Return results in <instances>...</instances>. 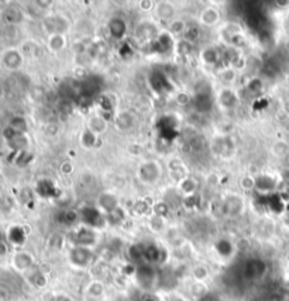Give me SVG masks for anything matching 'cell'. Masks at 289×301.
<instances>
[{"label": "cell", "instance_id": "obj_1", "mask_svg": "<svg viewBox=\"0 0 289 301\" xmlns=\"http://www.w3.org/2000/svg\"><path fill=\"white\" fill-rule=\"evenodd\" d=\"M134 276L137 279L138 284L144 288H151L155 284H158L159 281V274L155 270V267L152 265H147V263L137 266Z\"/></svg>", "mask_w": 289, "mask_h": 301}, {"label": "cell", "instance_id": "obj_2", "mask_svg": "<svg viewBox=\"0 0 289 301\" xmlns=\"http://www.w3.org/2000/svg\"><path fill=\"white\" fill-rule=\"evenodd\" d=\"M93 260V253L90 248H83V246H73L69 252V262L73 266L79 269H86L90 266Z\"/></svg>", "mask_w": 289, "mask_h": 301}, {"label": "cell", "instance_id": "obj_3", "mask_svg": "<svg viewBox=\"0 0 289 301\" xmlns=\"http://www.w3.org/2000/svg\"><path fill=\"white\" fill-rule=\"evenodd\" d=\"M2 64L9 71H17L23 64V55L19 50H8L2 55Z\"/></svg>", "mask_w": 289, "mask_h": 301}, {"label": "cell", "instance_id": "obj_4", "mask_svg": "<svg viewBox=\"0 0 289 301\" xmlns=\"http://www.w3.org/2000/svg\"><path fill=\"white\" fill-rule=\"evenodd\" d=\"M96 244V232L89 227H82L76 234H75V246H83V248H90L92 245Z\"/></svg>", "mask_w": 289, "mask_h": 301}, {"label": "cell", "instance_id": "obj_5", "mask_svg": "<svg viewBox=\"0 0 289 301\" xmlns=\"http://www.w3.org/2000/svg\"><path fill=\"white\" fill-rule=\"evenodd\" d=\"M12 263L15 266L16 270L19 272H27L34 265V258L30 255L29 252H17L13 256Z\"/></svg>", "mask_w": 289, "mask_h": 301}, {"label": "cell", "instance_id": "obj_6", "mask_svg": "<svg viewBox=\"0 0 289 301\" xmlns=\"http://www.w3.org/2000/svg\"><path fill=\"white\" fill-rule=\"evenodd\" d=\"M140 178L147 182V183H152L159 178V166L155 162H145L143 166L140 168Z\"/></svg>", "mask_w": 289, "mask_h": 301}, {"label": "cell", "instance_id": "obj_7", "mask_svg": "<svg viewBox=\"0 0 289 301\" xmlns=\"http://www.w3.org/2000/svg\"><path fill=\"white\" fill-rule=\"evenodd\" d=\"M45 27L54 36V34H62L68 27V24L62 17H47L45 19Z\"/></svg>", "mask_w": 289, "mask_h": 301}, {"label": "cell", "instance_id": "obj_8", "mask_svg": "<svg viewBox=\"0 0 289 301\" xmlns=\"http://www.w3.org/2000/svg\"><path fill=\"white\" fill-rule=\"evenodd\" d=\"M243 207V201L240 200L239 196H230L224 200L223 204V213H227V214H236L239 213L240 210Z\"/></svg>", "mask_w": 289, "mask_h": 301}, {"label": "cell", "instance_id": "obj_9", "mask_svg": "<svg viewBox=\"0 0 289 301\" xmlns=\"http://www.w3.org/2000/svg\"><path fill=\"white\" fill-rule=\"evenodd\" d=\"M99 207L103 211H106L108 214L113 213L115 210L119 208V204H117V199L112 194H103L101 199H99Z\"/></svg>", "mask_w": 289, "mask_h": 301}, {"label": "cell", "instance_id": "obj_10", "mask_svg": "<svg viewBox=\"0 0 289 301\" xmlns=\"http://www.w3.org/2000/svg\"><path fill=\"white\" fill-rule=\"evenodd\" d=\"M219 101H220V104L223 107L231 108L237 104V96L230 89H224V90H222L220 96H219Z\"/></svg>", "mask_w": 289, "mask_h": 301}, {"label": "cell", "instance_id": "obj_11", "mask_svg": "<svg viewBox=\"0 0 289 301\" xmlns=\"http://www.w3.org/2000/svg\"><path fill=\"white\" fill-rule=\"evenodd\" d=\"M264 272H265V265L258 259H254L246 265V274H248L250 277H258Z\"/></svg>", "mask_w": 289, "mask_h": 301}, {"label": "cell", "instance_id": "obj_12", "mask_svg": "<svg viewBox=\"0 0 289 301\" xmlns=\"http://www.w3.org/2000/svg\"><path fill=\"white\" fill-rule=\"evenodd\" d=\"M106 128H108V121L103 117H93L89 120V124H87V129H90L96 135L105 132Z\"/></svg>", "mask_w": 289, "mask_h": 301}, {"label": "cell", "instance_id": "obj_13", "mask_svg": "<svg viewBox=\"0 0 289 301\" xmlns=\"http://www.w3.org/2000/svg\"><path fill=\"white\" fill-rule=\"evenodd\" d=\"M86 294L90 298H101L105 294V284L101 280H93L90 281L86 287Z\"/></svg>", "mask_w": 289, "mask_h": 301}, {"label": "cell", "instance_id": "obj_14", "mask_svg": "<svg viewBox=\"0 0 289 301\" xmlns=\"http://www.w3.org/2000/svg\"><path fill=\"white\" fill-rule=\"evenodd\" d=\"M217 22H219V13H217L216 9H203L202 13H201V23H203L205 26H213Z\"/></svg>", "mask_w": 289, "mask_h": 301}, {"label": "cell", "instance_id": "obj_15", "mask_svg": "<svg viewBox=\"0 0 289 301\" xmlns=\"http://www.w3.org/2000/svg\"><path fill=\"white\" fill-rule=\"evenodd\" d=\"M115 124L119 129L126 131V129H130L133 127L134 120H133V115L129 114V113H120V114L116 117Z\"/></svg>", "mask_w": 289, "mask_h": 301}, {"label": "cell", "instance_id": "obj_16", "mask_svg": "<svg viewBox=\"0 0 289 301\" xmlns=\"http://www.w3.org/2000/svg\"><path fill=\"white\" fill-rule=\"evenodd\" d=\"M109 29H110V34L115 38H122L126 33V23L122 19H113L109 24Z\"/></svg>", "mask_w": 289, "mask_h": 301}, {"label": "cell", "instance_id": "obj_17", "mask_svg": "<svg viewBox=\"0 0 289 301\" xmlns=\"http://www.w3.org/2000/svg\"><path fill=\"white\" fill-rule=\"evenodd\" d=\"M157 16L161 20H166L169 23L173 17V8L169 3H158L157 5Z\"/></svg>", "mask_w": 289, "mask_h": 301}, {"label": "cell", "instance_id": "obj_18", "mask_svg": "<svg viewBox=\"0 0 289 301\" xmlns=\"http://www.w3.org/2000/svg\"><path fill=\"white\" fill-rule=\"evenodd\" d=\"M192 279L194 281H199L203 283L205 280L209 277V269L205 265H196L192 267Z\"/></svg>", "mask_w": 289, "mask_h": 301}, {"label": "cell", "instance_id": "obj_19", "mask_svg": "<svg viewBox=\"0 0 289 301\" xmlns=\"http://www.w3.org/2000/svg\"><path fill=\"white\" fill-rule=\"evenodd\" d=\"M9 127H10V131H13L15 134H24L27 131V128H29L27 122H26V120L23 117H15L10 121Z\"/></svg>", "mask_w": 289, "mask_h": 301}, {"label": "cell", "instance_id": "obj_20", "mask_svg": "<svg viewBox=\"0 0 289 301\" xmlns=\"http://www.w3.org/2000/svg\"><path fill=\"white\" fill-rule=\"evenodd\" d=\"M234 249H236V246L231 244V242H229V241H220V242H217L216 244L217 253H219L220 256H223V258L231 256Z\"/></svg>", "mask_w": 289, "mask_h": 301}, {"label": "cell", "instance_id": "obj_21", "mask_svg": "<svg viewBox=\"0 0 289 301\" xmlns=\"http://www.w3.org/2000/svg\"><path fill=\"white\" fill-rule=\"evenodd\" d=\"M190 295L195 297L196 300H202L203 297L208 294V287L205 286V283H199V281H194L190 286Z\"/></svg>", "mask_w": 289, "mask_h": 301}, {"label": "cell", "instance_id": "obj_22", "mask_svg": "<svg viewBox=\"0 0 289 301\" xmlns=\"http://www.w3.org/2000/svg\"><path fill=\"white\" fill-rule=\"evenodd\" d=\"M48 47L54 52H58V51L62 50L65 47V40H64L62 34H54V36H51L50 40H48Z\"/></svg>", "mask_w": 289, "mask_h": 301}, {"label": "cell", "instance_id": "obj_23", "mask_svg": "<svg viewBox=\"0 0 289 301\" xmlns=\"http://www.w3.org/2000/svg\"><path fill=\"white\" fill-rule=\"evenodd\" d=\"M98 142V135L93 134L90 129H85L80 135V143L85 146V148H92L94 146V143Z\"/></svg>", "mask_w": 289, "mask_h": 301}, {"label": "cell", "instance_id": "obj_24", "mask_svg": "<svg viewBox=\"0 0 289 301\" xmlns=\"http://www.w3.org/2000/svg\"><path fill=\"white\" fill-rule=\"evenodd\" d=\"M3 17L6 19V22L10 23V24H16V23L20 22V19H22L23 16L20 13V10H17L15 8H9L5 10V13H3Z\"/></svg>", "mask_w": 289, "mask_h": 301}, {"label": "cell", "instance_id": "obj_25", "mask_svg": "<svg viewBox=\"0 0 289 301\" xmlns=\"http://www.w3.org/2000/svg\"><path fill=\"white\" fill-rule=\"evenodd\" d=\"M168 29H169V33H172V34H183L186 30V24L179 19H172L168 23Z\"/></svg>", "mask_w": 289, "mask_h": 301}, {"label": "cell", "instance_id": "obj_26", "mask_svg": "<svg viewBox=\"0 0 289 301\" xmlns=\"http://www.w3.org/2000/svg\"><path fill=\"white\" fill-rule=\"evenodd\" d=\"M30 281L36 288H43L47 284V276L44 274V272H34L30 277Z\"/></svg>", "mask_w": 289, "mask_h": 301}, {"label": "cell", "instance_id": "obj_27", "mask_svg": "<svg viewBox=\"0 0 289 301\" xmlns=\"http://www.w3.org/2000/svg\"><path fill=\"white\" fill-rule=\"evenodd\" d=\"M185 40L189 41V43H194L196 41L198 38H199V34H201V31L199 29L196 27V26H186V30H185Z\"/></svg>", "mask_w": 289, "mask_h": 301}, {"label": "cell", "instance_id": "obj_28", "mask_svg": "<svg viewBox=\"0 0 289 301\" xmlns=\"http://www.w3.org/2000/svg\"><path fill=\"white\" fill-rule=\"evenodd\" d=\"M176 51H178V54L181 57H188V55L192 54V45L186 40H182V41L176 44Z\"/></svg>", "mask_w": 289, "mask_h": 301}, {"label": "cell", "instance_id": "obj_29", "mask_svg": "<svg viewBox=\"0 0 289 301\" xmlns=\"http://www.w3.org/2000/svg\"><path fill=\"white\" fill-rule=\"evenodd\" d=\"M164 225H165V222H164V218H162V217L154 215V217L150 218V228H151L154 232H159V231L164 230Z\"/></svg>", "mask_w": 289, "mask_h": 301}, {"label": "cell", "instance_id": "obj_30", "mask_svg": "<svg viewBox=\"0 0 289 301\" xmlns=\"http://www.w3.org/2000/svg\"><path fill=\"white\" fill-rule=\"evenodd\" d=\"M220 79L226 82V83H231L233 80L236 79V71L233 69V68H226L223 71L220 72Z\"/></svg>", "mask_w": 289, "mask_h": 301}, {"label": "cell", "instance_id": "obj_31", "mask_svg": "<svg viewBox=\"0 0 289 301\" xmlns=\"http://www.w3.org/2000/svg\"><path fill=\"white\" fill-rule=\"evenodd\" d=\"M181 190L185 192L186 194H190L195 190V182L188 179V178H185L183 180H181Z\"/></svg>", "mask_w": 289, "mask_h": 301}, {"label": "cell", "instance_id": "obj_32", "mask_svg": "<svg viewBox=\"0 0 289 301\" xmlns=\"http://www.w3.org/2000/svg\"><path fill=\"white\" fill-rule=\"evenodd\" d=\"M288 145L285 142H276L274 145V154L276 157H285L288 154Z\"/></svg>", "mask_w": 289, "mask_h": 301}, {"label": "cell", "instance_id": "obj_33", "mask_svg": "<svg viewBox=\"0 0 289 301\" xmlns=\"http://www.w3.org/2000/svg\"><path fill=\"white\" fill-rule=\"evenodd\" d=\"M241 186L244 190H251L255 187V178L253 176H244L243 179H241Z\"/></svg>", "mask_w": 289, "mask_h": 301}, {"label": "cell", "instance_id": "obj_34", "mask_svg": "<svg viewBox=\"0 0 289 301\" xmlns=\"http://www.w3.org/2000/svg\"><path fill=\"white\" fill-rule=\"evenodd\" d=\"M140 301H165L164 298H161L158 294L155 293H150V291H147L141 295V300Z\"/></svg>", "mask_w": 289, "mask_h": 301}, {"label": "cell", "instance_id": "obj_35", "mask_svg": "<svg viewBox=\"0 0 289 301\" xmlns=\"http://www.w3.org/2000/svg\"><path fill=\"white\" fill-rule=\"evenodd\" d=\"M154 208H155V210H154V211H155V215H159V217H162V218H164V215L168 213V206H166L165 203H158Z\"/></svg>", "mask_w": 289, "mask_h": 301}, {"label": "cell", "instance_id": "obj_36", "mask_svg": "<svg viewBox=\"0 0 289 301\" xmlns=\"http://www.w3.org/2000/svg\"><path fill=\"white\" fill-rule=\"evenodd\" d=\"M176 101H178L179 104H182V106H185V104H188L189 101H190V97H189L186 93H178Z\"/></svg>", "mask_w": 289, "mask_h": 301}, {"label": "cell", "instance_id": "obj_37", "mask_svg": "<svg viewBox=\"0 0 289 301\" xmlns=\"http://www.w3.org/2000/svg\"><path fill=\"white\" fill-rule=\"evenodd\" d=\"M50 301H72V298L69 295H66V294H57Z\"/></svg>", "mask_w": 289, "mask_h": 301}, {"label": "cell", "instance_id": "obj_38", "mask_svg": "<svg viewBox=\"0 0 289 301\" xmlns=\"http://www.w3.org/2000/svg\"><path fill=\"white\" fill-rule=\"evenodd\" d=\"M9 253V246L5 242L0 241V258H5Z\"/></svg>", "mask_w": 289, "mask_h": 301}, {"label": "cell", "instance_id": "obj_39", "mask_svg": "<svg viewBox=\"0 0 289 301\" xmlns=\"http://www.w3.org/2000/svg\"><path fill=\"white\" fill-rule=\"evenodd\" d=\"M199 301H222V298L220 297H217V295H213V294L208 293L205 297H203L202 300Z\"/></svg>", "mask_w": 289, "mask_h": 301}, {"label": "cell", "instance_id": "obj_40", "mask_svg": "<svg viewBox=\"0 0 289 301\" xmlns=\"http://www.w3.org/2000/svg\"><path fill=\"white\" fill-rule=\"evenodd\" d=\"M140 6H141L143 10H150V9L154 6V3H152V2H141V3H140Z\"/></svg>", "mask_w": 289, "mask_h": 301}, {"label": "cell", "instance_id": "obj_41", "mask_svg": "<svg viewBox=\"0 0 289 301\" xmlns=\"http://www.w3.org/2000/svg\"><path fill=\"white\" fill-rule=\"evenodd\" d=\"M61 171L64 173H71L72 172V165L71 164H64L62 168H61Z\"/></svg>", "mask_w": 289, "mask_h": 301}, {"label": "cell", "instance_id": "obj_42", "mask_svg": "<svg viewBox=\"0 0 289 301\" xmlns=\"http://www.w3.org/2000/svg\"><path fill=\"white\" fill-rule=\"evenodd\" d=\"M169 301H188V300H185L183 297H173V298H171Z\"/></svg>", "mask_w": 289, "mask_h": 301}, {"label": "cell", "instance_id": "obj_43", "mask_svg": "<svg viewBox=\"0 0 289 301\" xmlns=\"http://www.w3.org/2000/svg\"><path fill=\"white\" fill-rule=\"evenodd\" d=\"M268 301H282L281 298H278V297H274V298H271V300H268Z\"/></svg>", "mask_w": 289, "mask_h": 301}]
</instances>
